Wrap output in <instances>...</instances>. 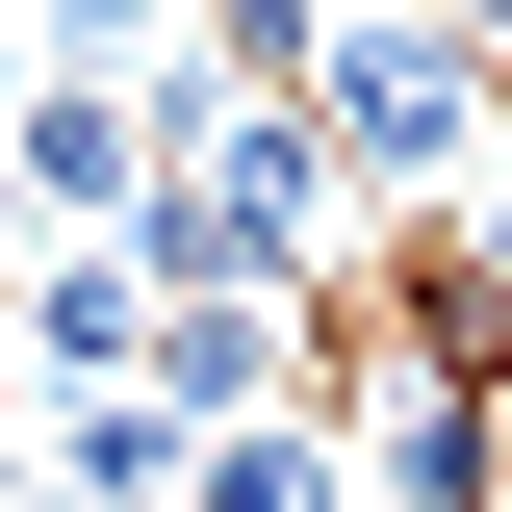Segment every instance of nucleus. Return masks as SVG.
Wrapping results in <instances>:
<instances>
[{
    "label": "nucleus",
    "mask_w": 512,
    "mask_h": 512,
    "mask_svg": "<svg viewBox=\"0 0 512 512\" xmlns=\"http://www.w3.org/2000/svg\"><path fill=\"white\" fill-rule=\"evenodd\" d=\"M0 308H26V384H154V256H103V231H52L26 282H0Z\"/></svg>",
    "instance_id": "3"
},
{
    "label": "nucleus",
    "mask_w": 512,
    "mask_h": 512,
    "mask_svg": "<svg viewBox=\"0 0 512 512\" xmlns=\"http://www.w3.org/2000/svg\"><path fill=\"white\" fill-rule=\"evenodd\" d=\"M0 205H26V231H128V205H154L128 77H52V52H26V103H0Z\"/></svg>",
    "instance_id": "2"
},
{
    "label": "nucleus",
    "mask_w": 512,
    "mask_h": 512,
    "mask_svg": "<svg viewBox=\"0 0 512 512\" xmlns=\"http://www.w3.org/2000/svg\"><path fill=\"white\" fill-rule=\"evenodd\" d=\"M308 128H333V180H359V231H436V180L487 154V52L410 26V0H359V26L308 52Z\"/></svg>",
    "instance_id": "1"
},
{
    "label": "nucleus",
    "mask_w": 512,
    "mask_h": 512,
    "mask_svg": "<svg viewBox=\"0 0 512 512\" xmlns=\"http://www.w3.org/2000/svg\"><path fill=\"white\" fill-rule=\"evenodd\" d=\"M0 26H52V0H0Z\"/></svg>",
    "instance_id": "7"
},
{
    "label": "nucleus",
    "mask_w": 512,
    "mask_h": 512,
    "mask_svg": "<svg viewBox=\"0 0 512 512\" xmlns=\"http://www.w3.org/2000/svg\"><path fill=\"white\" fill-rule=\"evenodd\" d=\"M410 26H461V52H512V0H410Z\"/></svg>",
    "instance_id": "6"
},
{
    "label": "nucleus",
    "mask_w": 512,
    "mask_h": 512,
    "mask_svg": "<svg viewBox=\"0 0 512 512\" xmlns=\"http://www.w3.org/2000/svg\"><path fill=\"white\" fill-rule=\"evenodd\" d=\"M26 461H52V512H180V487H205V436L154 410V384H52Z\"/></svg>",
    "instance_id": "4"
},
{
    "label": "nucleus",
    "mask_w": 512,
    "mask_h": 512,
    "mask_svg": "<svg viewBox=\"0 0 512 512\" xmlns=\"http://www.w3.org/2000/svg\"><path fill=\"white\" fill-rule=\"evenodd\" d=\"M180 512H359V436H333V410H256V436H205Z\"/></svg>",
    "instance_id": "5"
}]
</instances>
